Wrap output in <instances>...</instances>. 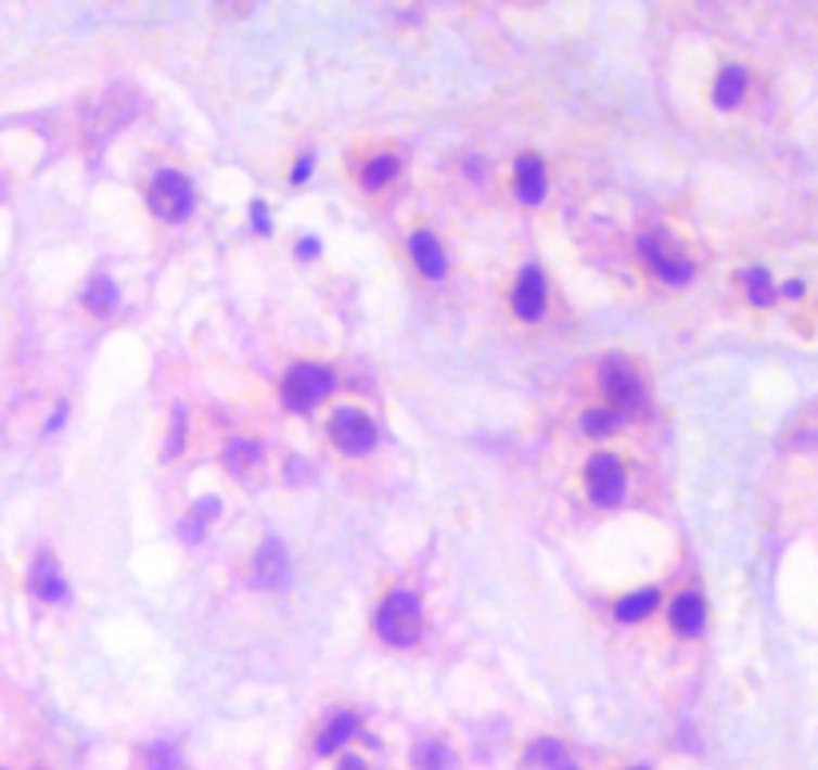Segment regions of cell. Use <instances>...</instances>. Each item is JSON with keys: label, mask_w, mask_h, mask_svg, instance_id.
<instances>
[{"label": "cell", "mask_w": 818, "mask_h": 770, "mask_svg": "<svg viewBox=\"0 0 818 770\" xmlns=\"http://www.w3.org/2000/svg\"><path fill=\"white\" fill-rule=\"evenodd\" d=\"M373 630L389 646H413L422 634V602L409 590H389L373 614Z\"/></svg>", "instance_id": "obj_1"}, {"label": "cell", "mask_w": 818, "mask_h": 770, "mask_svg": "<svg viewBox=\"0 0 818 770\" xmlns=\"http://www.w3.org/2000/svg\"><path fill=\"white\" fill-rule=\"evenodd\" d=\"M149 213L157 217V221H169V226H177V221H186L189 213H193V185H189L181 174H157L153 177V185H149Z\"/></svg>", "instance_id": "obj_2"}, {"label": "cell", "mask_w": 818, "mask_h": 770, "mask_svg": "<svg viewBox=\"0 0 818 770\" xmlns=\"http://www.w3.org/2000/svg\"><path fill=\"white\" fill-rule=\"evenodd\" d=\"M330 389H333V373L325 370V365H293V370L285 373V382H281V401H285L290 410L305 413V410H314Z\"/></svg>", "instance_id": "obj_3"}, {"label": "cell", "mask_w": 818, "mask_h": 770, "mask_svg": "<svg viewBox=\"0 0 818 770\" xmlns=\"http://www.w3.org/2000/svg\"><path fill=\"white\" fill-rule=\"evenodd\" d=\"M357 739H361V715L349 710V706H342V710H333V715L317 727L309 746H314V758H337L345 755Z\"/></svg>", "instance_id": "obj_4"}, {"label": "cell", "mask_w": 818, "mask_h": 770, "mask_svg": "<svg viewBox=\"0 0 818 770\" xmlns=\"http://www.w3.org/2000/svg\"><path fill=\"white\" fill-rule=\"evenodd\" d=\"M598 382H602L606 398L614 401L618 410H638V406H642V377H638V370H634L630 361H622V358L602 361Z\"/></svg>", "instance_id": "obj_5"}, {"label": "cell", "mask_w": 818, "mask_h": 770, "mask_svg": "<svg viewBox=\"0 0 818 770\" xmlns=\"http://www.w3.org/2000/svg\"><path fill=\"white\" fill-rule=\"evenodd\" d=\"M586 486H590V498L598 505H618L622 493H626V474H622V462L614 453H598L586 465Z\"/></svg>", "instance_id": "obj_6"}, {"label": "cell", "mask_w": 818, "mask_h": 770, "mask_svg": "<svg viewBox=\"0 0 818 770\" xmlns=\"http://www.w3.org/2000/svg\"><path fill=\"white\" fill-rule=\"evenodd\" d=\"M330 438L345 453H370L373 441H378V429H373V422L361 410H337L330 422Z\"/></svg>", "instance_id": "obj_7"}, {"label": "cell", "mask_w": 818, "mask_h": 770, "mask_svg": "<svg viewBox=\"0 0 818 770\" xmlns=\"http://www.w3.org/2000/svg\"><path fill=\"white\" fill-rule=\"evenodd\" d=\"M514 313L522 321H538L541 313H546V278H541L538 269L529 266L517 273V285H514Z\"/></svg>", "instance_id": "obj_8"}, {"label": "cell", "mask_w": 818, "mask_h": 770, "mask_svg": "<svg viewBox=\"0 0 818 770\" xmlns=\"http://www.w3.org/2000/svg\"><path fill=\"white\" fill-rule=\"evenodd\" d=\"M285 574H290V562H285V546H281L278 538L261 542L257 559H253V586H261V590H273V586L285 582Z\"/></svg>", "instance_id": "obj_9"}, {"label": "cell", "mask_w": 818, "mask_h": 770, "mask_svg": "<svg viewBox=\"0 0 818 770\" xmlns=\"http://www.w3.org/2000/svg\"><path fill=\"white\" fill-rule=\"evenodd\" d=\"M642 253H647V261L654 266V273H659L666 285H687V281L694 278V266H690L687 257H678V253L662 249L654 238L642 241Z\"/></svg>", "instance_id": "obj_10"}, {"label": "cell", "mask_w": 818, "mask_h": 770, "mask_svg": "<svg viewBox=\"0 0 818 770\" xmlns=\"http://www.w3.org/2000/svg\"><path fill=\"white\" fill-rule=\"evenodd\" d=\"M409 770H458V755L446 739H418L409 746Z\"/></svg>", "instance_id": "obj_11"}, {"label": "cell", "mask_w": 818, "mask_h": 770, "mask_svg": "<svg viewBox=\"0 0 818 770\" xmlns=\"http://www.w3.org/2000/svg\"><path fill=\"white\" fill-rule=\"evenodd\" d=\"M670 626L678 630V634H702V626H706V606H702V598L694 594V590H687V594H678L670 602Z\"/></svg>", "instance_id": "obj_12"}, {"label": "cell", "mask_w": 818, "mask_h": 770, "mask_svg": "<svg viewBox=\"0 0 818 770\" xmlns=\"http://www.w3.org/2000/svg\"><path fill=\"white\" fill-rule=\"evenodd\" d=\"M570 755V746L558 734H538L529 739V746L522 750V770H554L562 758Z\"/></svg>", "instance_id": "obj_13"}, {"label": "cell", "mask_w": 818, "mask_h": 770, "mask_svg": "<svg viewBox=\"0 0 818 770\" xmlns=\"http://www.w3.org/2000/svg\"><path fill=\"white\" fill-rule=\"evenodd\" d=\"M514 189L526 205H538V201L546 197V169H541V161L534 157V153H522V157H517Z\"/></svg>", "instance_id": "obj_14"}, {"label": "cell", "mask_w": 818, "mask_h": 770, "mask_svg": "<svg viewBox=\"0 0 818 770\" xmlns=\"http://www.w3.org/2000/svg\"><path fill=\"white\" fill-rule=\"evenodd\" d=\"M28 586L40 602H61L65 598V578H61V566L53 562V554H40L33 562V574H28Z\"/></svg>", "instance_id": "obj_15"}, {"label": "cell", "mask_w": 818, "mask_h": 770, "mask_svg": "<svg viewBox=\"0 0 818 770\" xmlns=\"http://www.w3.org/2000/svg\"><path fill=\"white\" fill-rule=\"evenodd\" d=\"M409 257H413V266L422 269L425 278H446V253H442V245H437L434 233H413L409 238Z\"/></svg>", "instance_id": "obj_16"}, {"label": "cell", "mask_w": 818, "mask_h": 770, "mask_svg": "<svg viewBox=\"0 0 818 770\" xmlns=\"http://www.w3.org/2000/svg\"><path fill=\"white\" fill-rule=\"evenodd\" d=\"M746 97V68L742 65H726L714 80V105L718 108H734Z\"/></svg>", "instance_id": "obj_17"}, {"label": "cell", "mask_w": 818, "mask_h": 770, "mask_svg": "<svg viewBox=\"0 0 818 770\" xmlns=\"http://www.w3.org/2000/svg\"><path fill=\"white\" fill-rule=\"evenodd\" d=\"M217 514H221V502H217V498H201V502L186 514V522H181V538H186L189 546H197Z\"/></svg>", "instance_id": "obj_18"}, {"label": "cell", "mask_w": 818, "mask_h": 770, "mask_svg": "<svg viewBox=\"0 0 818 770\" xmlns=\"http://www.w3.org/2000/svg\"><path fill=\"white\" fill-rule=\"evenodd\" d=\"M654 606H659V590H638V594H626L618 606H614V618H618V623H642Z\"/></svg>", "instance_id": "obj_19"}, {"label": "cell", "mask_w": 818, "mask_h": 770, "mask_svg": "<svg viewBox=\"0 0 818 770\" xmlns=\"http://www.w3.org/2000/svg\"><path fill=\"white\" fill-rule=\"evenodd\" d=\"M257 458H261V446H257V441L238 438L225 446V470H229V474H250V465H257Z\"/></svg>", "instance_id": "obj_20"}, {"label": "cell", "mask_w": 818, "mask_h": 770, "mask_svg": "<svg viewBox=\"0 0 818 770\" xmlns=\"http://www.w3.org/2000/svg\"><path fill=\"white\" fill-rule=\"evenodd\" d=\"M85 306L93 309V313H108V309L117 306V281L113 278L89 281V285H85Z\"/></svg>", "instance_id": "obj_21"}, {"label": "cell", "mask_w": 818, "mask_h": 770, "mask_svg": "<svg viewBox=\"0 0 818 770\" xmlns=\"http://www.w3.org/2000/svg\"><path fill=\"white\" fill-rule=\"evenodd\" d=\"M394 174H397V157H373L370 165H366V174H361V181H366V189H378V185H385V181H394Z\"/></svg>", "instance_id": "obj_22"}, {"label": "cell", "mask_w": 818, "mask_h": 770, "mask_svg": "<svg viewBox=\"0 0 818 770\" xmlns=\"http://www.w3.org/2000/svg\"><path fill=\"white\" fill-rule=\"evenodd\" d=\"M581 429H586L590 438H606V434L618 429V413H614V410H590L586 418H581Z\"/></svg>", "instance_id": "obj_23"}, {"label": "cell", "mask_w": 818, "mask_h": 770, "mask_svg": "<svg viewBox=\"0 0 818 770\" xmlns=\"http://www.w3.org/2000/svg\"><path fill=\"white\" fill-rule=\"evenodd\" d=\"M186 429H189V413H186V406H177V410H172V422H169V438H165V458H177V453H181Z\"/></svg>", "instance_id": "obj_24"}, {"label": "cell", "mask_w": 818, "mask_h": 770, "mask_svg": "<svg viewBox=\"0 0 818 770\" xmlns=\"http://www.w3.org/2000/svg\"><path fill=\"white\" fill-rule=\"evenodd\" d=\"M141 770H177V750L169 743H153L145 750V762Z\"/></svg>", "instance_id": "obj_25"}, {"label": "cell", "mask_w": 818, "mask_h": 770, "mask_svg": "<svg viewBox=\"0 0 818 770\" xmlns=\"http://www.w3.org/2000/svg\"><path fill=\"white\" fill-rule=\"evenodd\" d=\"M746 285H751L754 306H770V301H775V285L766 278V269H751V273H746Z\"/></svg>", "instance_id": "obj_26"}, {"label": "cell", "mask_w": 818, "mask_h": 770, "mask_svg": "<svg viewBox=\"0 0 818 770\" xmlns=\"http://www.w3.org/2000/svg\"><path fill=\"white\" fill-rule=\"evenodd\" d=\"M333 770H373V767H370V758H366V755H357V750H345V755L333 758Z\"/></svg>", "instance_id": "obj_27"}, {"label": "cell", "mask_w": 818, "mask_h": 770, "mask_svg": "<svg viewBox=\"0 0 818 770\" xmlns=\"http://www.w3.org/2000/svg\"><path fill=\"white\" fill-rule=\"evenodd\" d=\"M253 229H257V233H269V213H265L261 201H253Z\"/></svg>", "instance_id": "obj_28"}, {"label": "cell", "mask_w": 818, "mask_h": 770, "mask_svg": "<svg viewBox=\"0 0 818 770\" xmlns=\"http://www.w3.org/2000/svg\"><path fill=\"white\" fill-rule=\"evenodd\" d=\"M309 169H314V157L305 153V157H297V169H293V185H302L305 177H309Z\"/></svg>", "instance_id": "obj_29"}, {"label": "cell", "mask_w": 818, "mask_h": 770, "mask_svg": "<svg viewBox=\"0 0 818 770\" xmlns=\"http://www.w3.org/2000/svg\"><path fill=\"white\" fill-rule=\"evenodd\" d=\"M317 249H321V245H317V241H309V238H305L302 245H297V253H302L305 261H309V257H317Z\"/></svg>", "instance_id": "obj_30"}, {"label": "cell", "mask_w": 818, "mask_h": 770, "mask_svg": "<svg viewBox=\"0 0 818 770\" xmlns=\"http://www.w3.org/2000/svg\"><path fill=\"white\" fill-rule=\"evenodd\" d=\"M554 770H581V767H578V762H574V758H570V755H566V758H562V762H558V767H554Z\"/></svg>", "instance_id": "obj_31"}, {"label": "cell", "mask_w": 818, "mask_h": 770, "mask_svg": "<svg viewBox=\"0 0 818 770\" xmlns=\"http://www.w3.org/2000/svg\"><path fill=\"white\" fill-rule=\"evenodd\" d=\"M626 770H654V767H647V762H634V767H626Z\"/></svg>", "instance_id": "obj_32"}, {"label": "cell", "mask_w": 818, "mask_h": 770, "mask_svg": "<svg viewBox=\"0 0 818 770\" xmlns=\"http://www.w3.org/2000/svg\"><path fill=\"white\" fill-rule=\"evenodd\" d=\"M0 770H4V767H0Z\"/></svg>", "instance_id": "obj_33"}]
</instances>
